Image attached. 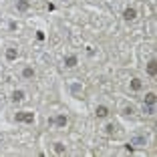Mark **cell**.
<instances>
[{"instance_id": "6da1fadb", "label": "cell", "mask_w": 157, "mask_h": 157, "mask_svg": "<svg viewBox=\"0 0 157 157\" xmlns=\"http://www.w3.org/2000/svg\"><path fill=\"white\" fill-rule=\"evenodd\" d=\"M14 121H16V123H28V125H33L34 123V113H30V111H20V113H16V115H14Z\"/></svg>"}, {"instance_id": "7a4b0ae2", "label": "cell", "mask_w": 157, "mask_h": 157, "mask_svg": "<svg viewBox=\"0 0 157 157\" xmlns=\"http://www.w3.org/2000/svg\"><path fill=\"white\" fill-rule=\"evenodd\" d=\"M123 18L129 22V20H135L137 18V8H133V6H127V8L123 10Z\"/></svg>"}, {"instance_id": "3957f363", "label": "cell", "mask_w": 157, "mask_h": 157, "mask_svg": "<svg viewBox=\"0 0 157 157\" xmlns=\"http://www.w3.org/2000/svg\"><path fill=\"white\" fill-rule=\"evenodd\" d=\"M95 115H97V119H105V117H109V107H107V105H97V107H95Z\"/></svg>"}, {"instance_id": "277c9868", "label": "cell", "mask_w": 157, "mask_h": 157, "mask_svg": "<svg viewBox=\"0 0 157 157\" xmlns=\"http://www.w3.org/2000/svg\"><path fill=\"white\" fill-rule=\"evenodd\" d=\"M63 63H65V67L67 69H75V67L78 65V59L75 55H67L65 59H63Z\"/></svg>"}, {"instance_id": "5b68a950", "label": "cell", "mask_w": 157, "mask_h": 157, "mask_svg": "<svg viewBox=\"0 0 157 157\" xmlns=\"http://www.w3.org/2000/svg\"><path fill=\"white\" fill-rule=\"evenodd\" d=\"M129 143L133 145V147H145V145H147V137H145V135H137V137L131 139Z\"/></svg>"}, {"instance_id": "8992f818", "label": "cell", "mask_w": 157, "mask_h": 157, "mask_svg": "<svg viewBox=\"0 0 157 157\" xmlns=\"http://www.w3.org/2000/svg\"><path fill=\"white\" fill-rule=\"evenodd\" d=\"M10 99H12L14 103H20V101H24V99H26V93H24L22 89H14V91H12V97H10Z\"/></svg>"}, {"instance_id": "52a82bcc", "label": "cell", "mask_w": 157, "mask_h": 157, "mask_svg": "<svg viewBox=\"0 0 157 157\" xmlns=\"http://www.w3.org/2000/svg\"><path fill=\"white\" fill-rule=\"evenodd\" d=\"M67 123H69V119H67V115H56L55 119H52V125H56V127H60V129H65Z\"/></svg>"}, {"instance_id": "ba28073f", "label": "cell", "mask_w": 157, "mask_h": 157, "mask_svg": "<svg viewBox=\"0 0 157 157\" xmlns=\"http://www.w3.org/2000/svg\"><path fill=\"white\" fill-rule=\"evenodd\" d=\"M147 73L151 75V77H155V75H157V60L155 59H151L147 63Z\"/></svg>"}, {"instance_id": "9c48e42d", "label": "cell", "mask_w": 157, "mask_h": 157, "mask_svg": "<svg viewBox=\"0 0 157 157\" xmlns=\"http://www.w3.org/2000/svg\"><path fill=\"white\" fill-rule=\"evenodd\" d=\"M28 8H30V2H28V0H18V2H16V10H18V12H26Z\"/></svg>"}, {"instance_id": "30bf717a", "label": "cell", "mask_w": 157, "mask_h": 157, "mask_svg": "<svg viewBox=\"0 0 157 157\" xmlns=\"http://www.w3.org/2000/svg\"><path fill=\"white\" fill-rule=\"evenodd\" d=\"M78 93H83V85H81V83H73V85H71V95L78 99Z\"/></svg>"}, {"instance_id": "8fae6325", "label": "cell", "mask_w": 157, "mask_h": 157, "mask_svg": "<svg viewBox=\"0 0 157 157\" xmlns=\"http://www.w3.org/2000/svg\"><path fill=\"white\" fill-rule=\"evenodd\" d=\"M52 149H55V153H56V155H63V153H67V145L63 143V141H56Z\"/></svg>"}, {"instance_id": "7c38bea8", "label": "cell", "mask_w": 157, "mask_h": 157, "mask_svg": "<svg viewBox=\"0 0 157 157\" xmlns=\"http://www.w3.org/2000/svg\"><path fill=\"white\" fill-rule=\"evenodd\" d=\"M16 56H18V51H16L14 46L6 48V60H16Z\"/></svg>"}, {"instance_id": "4fadbf2b", "label": "cell", "mask_w": 157, "mask_h": 157, "mask_svg": "<svg viewBox=\"0 0 157 157\" xmlns=\"http://www.w3.org/2000/svg\"><path fill=\"white\" fill-rule=\"evenodd\" d=\"M129 87L133 89V91H141V87H143V83H141V78H131V83H129Z\"/></svg>"}, {"instance_id": "5bb4252c", "label": "cell", "mask_w": 157, "mask_h": 157, "mask_svg": "<svg viewBox=\"0 0 157 157\" xmlns=\"http://www.w3.org/2000/svg\"><path fill=\"white\" fill-rule=\"evenodd\" d=\"M155 101H157V95H155V93H147V95H145V105H155Z\"/></svg>"}, {"instance_id": "9a60e30c", "label": "cell", "mask_w": 157, "mask_h": 157, "mask_svg": "<svg viewBox=\"0 0 157 157\" xmlns=\"http://www.w3.org/2000/svg\"><path fill=\"white\" fill-rule=\"evenodd\" d=\"M34 77V69L33 67H24L22 69V78H33Z\"/></svg>"}, {"instance_id": "2e32d148", "label": "cell", "mask_w": 157, "mask_h": 157, "mask_svg": "<svg viewBox=\"0 0 157 157\" xmlns=\"http://www.w3.org/2000/svg\"><path fill=\"white\" fill-rule=\"evenodd\" d=\"M143 113L145 115H155V107L153 105H145L143 103Z\"/></svg>"}, {"instance_id": "e0dca14e", "label": "cell", "mask_w": 157, "mask_h": 157, "mask_svg": "<svg viewBox=\"0 0 157 157\" xmlns=\"http://www.w3.org/2000/svg\"><path fill=\"white\" fill-rule=\"evenodd\" d=\"M113 131H115V125H113V123H109V125H105V133H107V135H111V133H113Z\"/></svg>"}, {"instance_id": "ac0fdd59", "label": "cell", "mask_w": 157, "mask_h": 157, "mask_svg": "<svg viewBox=\"0 0 157 157\" xmlns=\"http://www.w3.org/2000/svg\"><path fill=\"white\" fill-rule=\"evenodd\" d=\"M123 113H125V115H131V113H135V107H133V105L125 107V111H123Z\"/></svg>"}, {"instance_id": "d6986e66", "label": "cell", "mask_w": 157, "mask_h": 157, "mask_svg": "<svg viewBox=\"0 0 157 157\" xmlns=\"http://www.w3.org/2000/svg\"><path fill=\"white\" fill-rule=\"evenodd\" d=\"M36 40H44V33L42 30H36Z\"/></svg>"}, {"instance_id": "ffe728a7", "label": "cell", "mask_w": 157, "mask_h": 157, "mask_svg": "<svg viewBox=\"0 0 157 157\" xmlns=\"http://www.w3.org/2000/svg\"><path fill=\"white\" fill-rule=\"evenodd\" d=\"M125 151H129V153H133V151H135V147H133V145H131V143H127V145H125Z\"/></svg>"}, {"instance_id": "44dd1931", "label": "cell", "mask_w": 157, "mask_h": 157, "mask_svg": "<svg viewBox=\"0 0 157 157\" xmlns=\"http://www.w3.org/2000/svg\"><path fill=\"white\" fill-rule=\"evenodd\" d=\"M8 28H10V30H16V28H18V24H16V22H10Z\"/></svg>"}, {"instance_id": "7402d4cb", "label": "cell", "mask_w": 157, "mask_h": 157, "mask_svg": "<svg viewBox=\"0 0 157 157\" xmlns=\"http://www.w3.org/2000/svg\"><path fill=\"white\" fill-rule=\"evenodd\" d=\"M63 2H67V0H63Z\"/></svg>"}]
</instances>
